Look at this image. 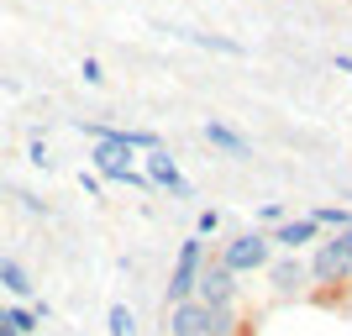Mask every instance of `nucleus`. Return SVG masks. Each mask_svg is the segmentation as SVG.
I'll use <instances>...</instances> for the list:
<instances>
[{"mask_svg":"<svg viewBox=\"0 0 352 336\" xmlns=\"http://www.w3.org/2000/svg\"><path fill=\"white\" fill-rule=\"evenodd\" d=\"M195 226H200V236H210V232L221 226V216H216V210H200V221H195Z\"/></svg>","mask_w":352,"mask_h":336,"instance_id":"nucleus-17","label":"nucleus"},{"mask_svg":"<svg viewBox=\"0 0 352 336\" xmlns=\"http://www.w3.org/2000/svg\"><path fill=\"white\" fill-rule=\"evenodd\" d=\"M310 221H316V226L342 232V226H352V210H342V205H321V210H310Z\"/></svg>","mask_w":352,"mask_h":336,"instance_id":"nucleus-13","label":"nucleus"},{"mask_svg":"<svg viewBox=\"0 0 352 336\" xmlns=\"http://www.w3.org/2000/svg\"><path fill=\"white\" fill-rule=\"evenodd\" d=\"M200 268H206V242L190 236V242L179 247V258H174V273H168V305L195 300V278H200Z\"/></svg>","mask_w":352,"mask_h":336,"instance_id":"nucleus-3","label":"nucleus"},{"mask_svg":"<svg viewBox=\"0 0 352 336\" xmlns=\"http://www.w3.org/2000/svg\"><path fill=\"white\" fill-rule=\"evenodd\" d=\"M105 321H111V336H132L137 331V321H132V310H126V305H111Z\"/></svg>","mask_w":352,"mask_h":336,"instance_id":"nucleus-14","label":"nucleus"},{"mask_svg":"<svg viewBox=\"0 0 352 336\" xmlns=\"http://www.w3.org/2000/svg\"><path fill=\"white\" fill-rule=\"evenodd\" d=\"M268 278H274V289H294V284H300V278H305V268H300V258H274V263H268Z\"/></svg>","mask_w":352,"mask_h":336,"instance_id":"nucleus-11","label":"nucleus"},{"mask_svg":"<svg viewBox=\"0 0 352 336\" xmlns=\"http://www.w3.org/2000/svg\"><path fill=\"white\" fill-rule=\"evenodd\" d=\"M206 137H210V147L232 153V158H252V142L236 132V126H226V121H206Z\"/></svg>","mask_w":352,"mask_h":336,"instance_id":"nucleus-8","label":"nucleus"},{"mask_svg":"<svg viewBox=\"0 0 352 336\" xmlns=\"http://www.w3.org/2000/svg\"><path fill=\"white\" fill-rule=\"evenodd\" d=\"M347 273H352V226H342V232H331L321 242L316 263H310V278L331 284V278H347Z\"/></svg>","mask_w":352,"mask_h":336,"instance_id":"nucleus-4","label":"nucleus"},{"mask_svg":"<svg viewBox=\"0 0 352 336\" xmlns=\"http://www.w3.org/2000/svg\"><path fill=\"white\" fill-rule=\"evenodd\" d=\"M79 74H85V85H100V79H105L100 58H85V69H79Z\"/></svg>","mask_w":352,"mask_h":336,"instance_id":"nucleus-15","label":"nucleus"},{"mask_svg":"<svg viewBox=\"0 0 352 336\" xmlns=\"http://www.w3.org/2000/svg\"><path fill=\"white\" fill-rule=\"evenodd\" d=\"M179 37H190V43H200V47H216L226 58H242V43H232V37H210V32H179Z\"/></svg>","mask_w":352,"mask_h":336,"instance_id":"nucleus-12","label":"nucleus"},{"mask_svg":"<svg viewBox=\"0 0 352 336\" xmlns=\"http://www.w3.org/2000/svg\"><path fill=\"white\" fill-rule=\"evenodd\" d=\"M263 221H268V226H279V221H284V205L268 200V205H263Z\"/></svg>","mask_w":352,"mask_h":336,"instance_id":"nucleus-18","label":"nucleus"},{"mask_svg":"<svg viewBox=\"0 0 352 336\" xmlns=\"http://www.w3.org/2000/svg\"><path fill=\"white\" fill-rule=\"evenodd\" d=\"M37 326H43V315H37L32 305L0 310V336H37Z\"/></svg>","mask_w":352,"mask_h":336,"instance_id":"nucleus-9","label":"nucleus"},{"mask_svg":"<svg viewBox=\"0 0 352 336\" xmlns=\"http://www.w3.org/2000/svg\"><path fill=\"white\" fill-rule=\"evenodd\" d=\"M27 158L37 163V168H47V147H43V137H32V147H27Z\"/></svg>","mask_w":352,"mask_h":336,"instance_id":"nucleus-16","label":"nucleus"},{"mask_svg":"<svg viewBox=\"0 0 352 336\" xmlns=\"http://www.w3.org/2000/svg\"><path fill=\"white\" fill-rule=\"evenodd\" d=\"M268 232H242V236H232L226 247H221V258L216 263L226 268V273H258V268H268Z\"/></svg>","mask_w":352,"mask_h":336,"instance_id":"nucleus-2","label":"nucleus"},{"mask_svg":"<svg viewBox=\"0 0 352 336\" xmlns=\"http://www.w3.org/2000/svg\"><path fill=\"white\" fill-rule=\"evenodd\" d=\"M195 300L206 310H232L236 305V273H226L221 263H206L195 278Z\"/></svg>","mask_w":352,"mask_h":336,"instance_id":"nucleus-5","label":"nucleus"},{"mask_svg":"<svg viewBox=\"0 0 352 336\" xmlns=\"http://www.w3.org/2000/svg\"><path fill=\"white\" fill-rule=\"evenodd\" d=\"M142 163H147V184H158V190H174V194H184V174H179V163L168 158L163 147H158V153H147Z\"/></svg>","mask_w":352,"mask_h":336,"instance_id":"nucleus-7","label":"nucleus"},{"mask_svg":"<svg viewBox=\"0 0 352 336\" xmlns=\"http://www.w3.org/2000/svg\"><path fill=\"white\" fill-rule=\"evenodd\" d=\"M168 336H236V310H206L200 300L168 305Z\"/></svg>","mask_w":352,"mask_h":336,"instance_id":"nucleus-1","label":"nucleus"},{"mask_svg":"<svg viewBox=\"0 0 352 336\" xmlns=\"http://www.w3.org/2000/svg\"><path fill=\"white\" fill-rule=\"evenodd\" d=\"M0 284H6L16 300H32V278H27V268L16 263V258H0Z\"/></svg>","mask_w":352,"mask_h":336,"instance_id":"nucleus-10","label":"nucleus"},{"mask_svg":"<svg viewBox=\"0 0 352 336\" xmlns=\"http://www.w3.org/2000/svg\"><path fill=\"white\" fill-rule=\"evenodd\" d=\"M316 236H321V226H316L310 216H300V221H279V226L268 232V242H279L284 252H300V247H310Z\"/></svg>","mask_w":352,"mask_h":336,"instance_id":"nucleus-6","label":"nucleus"}]
</instances>
